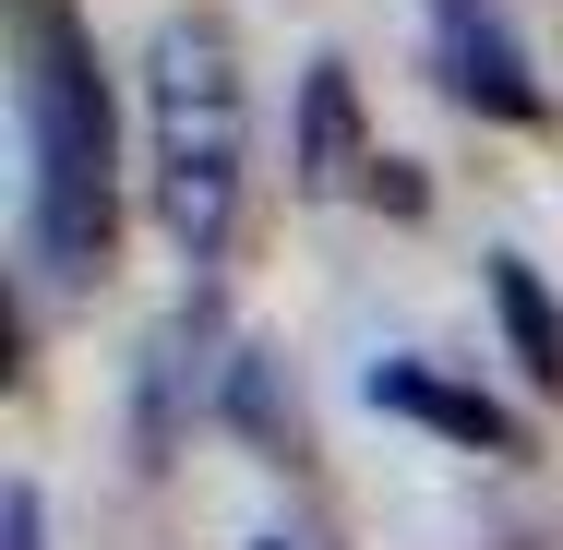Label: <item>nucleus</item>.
I'll return each mask as SVG.
<instances>
[{
	"instance_id": "6e6552de",
	"label": "nucleus",
	"mask_w": 563,
	"mask_h": 550,
	"mask_svg": "<svg viewBox=\"0 0 563 550\" xmlns=\"http://www.w3.org/2000/svg\"><path fill=\"white\" fill-rule=\"evenodd\" d=\"M0 550H48V503H36V479L0 491Z\"/></svg>"
},
{
	"instance_id": "7ed1b4c3",
	"label": "nucleus",
	"mask_w": 563,
	"mask_h": 550,
	"mask_svg": "<svg viewBox=\"0 0 563 550\" xmlns=\"http://www.w3.org/2000/svg\"><path fill=\"white\" fill-rule=\"evenodd\" d=\"M432 60H444V97H455V109L516 120V132H540V120H552V85L528 72V48H516L504 0H432Z\"/></svg>"
},
{
	"instance_id": "f257e3e1",
	"label": "nucleus",
	"mask_w": 563,
	"mask_h": 550,
	"mask_svg": "<svg viewBox=\"0 0 563 550\" xmlns=\"http://www.w3.org/2000/svg\"><path fill=\"white\" fill-rule=\"evenodd\" d=\"M24 239L60 288L109 276L120 239V132H109V72H97V36L73 24V0H36L24 12Z\"/></svg>"
},
{
	"instance_id": "39448f33",
	"label": "nucleus",
	"mask_w": 563,
	"mask_h": 550,
	"mask_svg": "<svg viewBox=\"0 0 563 550\" xmlns=\"http://www.w3.org/2000/svg\"><path fill=\"white\" fill-rule=\"evenodd\" d=\"M360 180H372L360 85H347V60H312V85H300V192H360Z\"/></svg>"
},
{
	"instance_id": "9d476101",
	"label": "nucleus",
	"mask_w": 563,
	"mask_h": 550,
	"mask_svg": "<svg viewBox=\"0 0 563 550\" xmlns=\"http://www.w3.org/2000/svg\"><path fill=\"white\" fill-rule=\"evenodd\" d=\"M264 550H288V539H264Z\"/></svg>"
},
{
	"instance_id": "0eeeda50",
	"label": "nucleus",
	"mask_w": 563,
	"mask_h": 550,
	"mask_svg": "<svg viewBox=\"0 0 563 550\" xmlns=\"http://www.w3.org/2000/svg\"><path fill=\"white\" fill-rule=\"evenodd\" d=\"M228 407H240V431L252 442H288V407H276V359L252 347V359H228Z\"/></svg>"
},
{
	"instance_id": "1a4fd4ad",
	"label": "nucleus",
	"mask_w": 563,
	"mask_h": 550,
	"mask_svg": "<svg viewBox=\"0 0 563 550\" xmlns=\"http://www.w3.org/2000/svg\"><path fill=\"white\" fill-rule=\"evenodd\" d=\"M360 192H372L384 216H420V168H408V156H372V180H360Z\"/></svg>"
},
{
	"instance_id": "20e7f679",
	"label": "nucleus",
	"mask_w": 563,
	"mask_h": 550,
	"mask_svg": "<svg viewBox=\"0 0 563 550\" xmlns=\"http://www.w3.org/2000/svg\"><path fill=\"white\" fill-rule=\"evenodd\" d=\"M372 407H384V419H420V431H444V442H467V454H528V419H516L504 395L432 371V359H372Z\"/></svg>"
},
{
	"instance_id": "f03ea898",
	"label": "nucleus",
	"mask_w": 563,
	"mask_h": 550,
	"mask_svg": "<svg viewBox=\"0 0 563 550\" xmlns=\"http://www.w3.org/2000/svg\"><path fill=\"white\" fill-rule=\"evenodd\" d=\"M144 120H156V227L180 239V263H217L228 216H240V156H252V109H240V48L217 12H168L144 48Z\"/></svg>"
},
{
	"instance_id": "423d86ee",
	"label": "nucleus",
	"mask_w": 563,
	"mask_h": 550,
	"mask_svg": "<svg viewBox=\"0 0 563 550\" xmlns=\"http://www.w3.org/2000/svg\"><path fill=\"white\" fill-rule=\"evenodd\" d=\"M492 312L516 335V359H528V383L563 407V300L540 288V263H516V251H492Z\"/></svg>"
}]
</instances>
